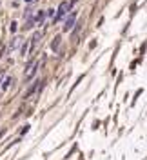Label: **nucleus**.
<instances>
[{"label":"nucleus","mask_w":147,"mask_h":160,"mask_svg":"<svg viewBox=\"0 0 147 160\" xmlns=\"http://www.w3.org/2000/svg\"><path fill=\"white\" fill-rule=\"evenodd\" d=\"M69 9H71V4L62 2V4H60V7H58V11H56V15H55V18H53V24H55V22H58V20H62V18H64V15H65Z\"/></svg>","instance_id":"1"},{"label":"nucleus","mask_w":147,"mask_h":160,"mask_svg":"<svg viewBox=\"0 0 147 160\" xmlns=\"http://www.w3.org/2000/svg\"><path fill=\"white\" fill-rule=\"evenodd\" d=\"M58 45H60V36H56V38L53 40V44H51V48H53V49H56Z\"/></svg>","instance_id":"6"},{"label":"nucleus","mask_w":147,"mask_h":160,"mask_svg":"<svg viewBox=\"0 0 147 160\" xmlns=\"http://www.w3.org/2000/svg\"><path fill=\"white\" fill-rule=\"evenodd\" d=\"M38 67H40V62H33V64L29 65V69L26 71V82H29L31 78H35V75H36V71H38Z\"/></svg>","instance_id":"2"},{"label":"nucleus","mask_w":147,"mask_h":160,"mask_svg":"<svg viewBox=\"0 0 147 160\" xmlns=\"http://www.w3.org/2000/svg\"><path fill=\"white\" fill-rule=\"evenodd\" d=\"M38 86H42V84H40V80H36V84H33V86H31V87H29V89L26 91V95H24V98H29V97H31V95L35 93V91L38 89Z\"/></svg>","instance_id":"4"},{"label":"nucleus","mask_w":147,"mask_h":160,"mask_svg":"<svg viewBox=\"0 0 147 160\" xmlns=\"http://www.w3.org/2000/svg\"><path fill=\"white\" fill-rule=\"evenodd\" d=\"M75 22H76V13H71V15L65 18V22H64V31H69V29H73Z\"/></svg>","instance_id":"3"},{"label":"nucleus","mask_w":147,"mask_h":160,"mask_svg":"<svg viewBox=\"0 0 147 160\" xmlns=\"http://www.w3.org/2000/svg\"><path fill=\"white\" fill-rule=\"evenodd\" d=\"M44 18H45V13H44V11H40V13L36 15V24H38V26H42V24H44Z\"/></svg>","instance_id":"5"},{"label":"nucleus","mask_w":147,"mask_h":160,"mask_svg":"<svg viewBox=\"0 0 147 160\" xmlns=\"http://www.w3.org/2000/svg\"><path fill=\"white\" fill-rule=\"evenodd\" d=\"M2 78H4V73H2V71H0V82H2Z\"/></svg>","instance_id":"8"},{"label":"nucleus","mask_w":147,"mask_h":160,"mask_svg":"<svg viewBox=\"0 0 147 160\" xmlns=\"http://www.w3.org/2000/svg\"><path fill=\"white\" fill-rule=\"evenodd\" d=\"M9 82H13V78H6V82L2 84V89H4V91H6V89L9 87Z\"/></svg>","instance_id":"7"}]
</instances>
